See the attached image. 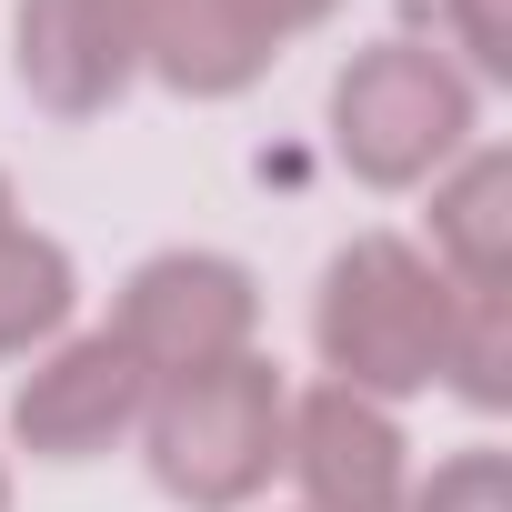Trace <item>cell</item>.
<instances>
[{
    "instance_id": "cell-1",
    "label": "cell",
    "mask_w": 512,
    "mask_h": 512,
    "mask_svg": "<svg viewBox=\"0 0 512 512\" xmlns=\"http://www.w3.org/2000/svg\"><path fill=\"white\" fill-rule=\"evenodd\" d=\"M452 322H462V292L422 262L412 241H392V231L332 251L322 302H312V342H322L332 382L362 392V402L432 392L442 382V352H452Z\"/></svg>"
},
{
    "instance_id": "cell-2",
    "label": "cell",
    "mask_w": 512,
    "mask_h": 512,
    "mask_svg": "<svg viewBox=\"0 0 512 512\" xmlns=\"http://www.w3.org/2000/svg\"><path fill=\"white\" fill-rule=\"evenodd\" d=\"M282 372L262 352L241 362H211L191 382H151L141 402V452H151V482L191 512H241L251 492H262L282 472Z\"/></svg>"
},
{
    "instance_id": "cell-3",
    "label": "cell",
    "mask_w": 512,
    "mask_h": 512,
    "mask_svg": "<svg viewBox=\"0 0 512 512\" xmlns=\"http://www.w3.org/2000/svg\"><path fill=\"white\" fill-rule=\"evenodd\" d=\"M472 141V81L422 51V41H372L342 61L332 81V151L352 181L372 191H412L432 171H452Z\"/></svg>"
},
{
    "instance_id": "cell-4",
    "label": "cell",
    "mask_w": 512,
    "mask_h": 512,
    "mask_svg": "<svg viewBox=\"0 0 512 512\" xmlns=\"http://www.w3.org/2000/svg\"><path fill=\"white\" fill-rule=\"evenodd\" d=\"M251 332H262V292L221 251H151L111 312V342L141 362V382H191L211 362H241Z\"/></svg>"
},
{
    "instance_id": "cell-5",
    "label": "cell",
    "mask_w": 512,
    "mask_h": 512,
    "mask_svg": "<svg viewBox=\"0 0 512 512\" xmlns=\"http://www.w3.org/2000/svg\"><path fill=\"white\" fill-rule=\"evenodd\" d=\"M11 71L51 121H101L141 71V11L131 0H21Z\"/></svg>"
},
{
    "instance_id": "cell-6",
    "label": "cell",
    "mask_w": 512,
    "mask_h": 512,
    "mask_svg": "<svg viewBox=\"0 0 512 512\" xmlns=\"http://www.w3.org/2000/svg\"><path fill=\"white\" fill-rule=\"evenodd\" d=\"M282 472L302 482V512H402L412 472H402V422L342 382L292 392L282 412Z\"/></svg>"
},
{
    "instance_id": "cell-7",
    "label": "cell",
    "mask_w": 512,
    "mask_h": 512,
    "mask_svg": "<svg viewBox=\"0 0 512 512\" xmlns=\"http://www.w3.org/2000/svg\"><path fill=\"white\" fill-rule=\"evenodd\" d=\"M141 402H151L141 362H131L111 332H91V342H61V352L11 392V432H21L31 462H91V452H111L121 432H141Z\"/></svg>"
},
{
    "instance_id": "cell-8",
    "label": "cell",
    "mask_w": 512,
    "mask_h": 512,
    "mask_svg": "<svg viewBox=\"0 0 512 512\" xmlns=\"http://www.w3.org/2000/svg\"><path fill=\"white\" fill-rule=\"evenodd\" d=\"M141 11V71H161L181 101H231L272 71V41L231 0H131Z\"/></svg>"
},
{
    "instance_id": "cell-9",
    "label": "cell",
    "mask_w": 512,
    "mask_h": 512,
    "mask_svg": "<svg viewBox=\"0 0 512 512\" xmlns=\"http://www.w3.org/2000/svg\"><path fill=\"white\" fill-rule=\"evenodd\" d=\"M432 272L452 292H512V161L462 151L432 181Z\"/></svg>"
},
{
    "instance_id": "cell-10",
    "label": "cell",
    "mask_w": 512,
    "mask_h": 512,
    "mask_svg": "<svg viewBox=\"0 0 512 512\" xmlns=\"http://www.w3.org/2000/svg\"><path fill=\"white\" fill-rule=\"evenodd\" d=\"M71 302H81V272H71V251H61L51 231L11 221V231H0V362H21V352L61 342Z\"/></svg>"
},
{
    "instance_id": "cell-11",
    "label": "cell",
    "mask_w": 512,
    "mask_h": 512,
    "mask_svg": "<svg viewBox=\"0 0 512 512\" xmlns=\"http://www.w3.org/2000/svg\"><path fill=\"white\" fill-rule=\"evenodd\" d=\"M442 382H452L472 412H502V402H512V292H462Z\"/></svg>"
},
{
    "instance_id": "cell-12",
    "label": "cell",
    "mask_w": 512,
    "mask_h": 512,
    "mask_svg": "<svg viewBox=\"0 0 512 512\" xmlns=\"http://www.w3.org/2000/svg\"><path fill=\"white\" fill-rule=\"evenodd\" d=\"M402 512H512V462L502 452H452L422 492H402Z\"/></svg>"
},
{
    "instance_id": "cell-13",
    "label": "cell",
    "mask_w": 512,
    "mask_h": 512,
    "mask_svg": "<svg viewBox=\"0 0 512 512\" xmlns=\"http://www.w3.org/2000/svg\"><path fill=\"white\" fill-rule=\"evenodd\" d=\"M442 11H452L462 51H472L492 81H512V0H442Z\"/></svg>"
},
{
    "instance_id": "cell-14",
    "label": "cell",
    "mask_w": 512,
    "mask_h": 512,
    "mask_svg": "<svg viewBox=\"0 0 512 512\" xmlns=\"http://www.w3.org/2000/svg\"><path fill=\"white\" fill-rule=\"evenodd\" d=\"M231 11H241L251 31H262L272 51H282V41H302V31H322V21L342 11V0H231Z\"/></svg>"
},
{
    "instance_id": "cell-15",
    "label": "cell",
    "mask_w": 512,
    "mask_h": 512,
    "mask_svg": "<svg viewBox=\"0 0 512 512\" xmlns=\"http://www.w3.org/2000/svg\"><path fill=\"white\" fill-rule=\"evenodd\" d=\"M11 221H21V211H11V181H0V231H11Z\"/></svg>"
},
{
    "instance_id": "cell-16",
    "label": "cell",
    "mask_w": 512,
    "mask_h": 512,
    "mask_svg": "<svg viewBox=\"0 0 512 512\" xmlns=\"http://www.w3.org/2000/svg\"><path fill=\"white\" fill-rule=\"evenodd\" d=\"M0 512H11V472H0Z\"/></svg>"
}]
</instances>
